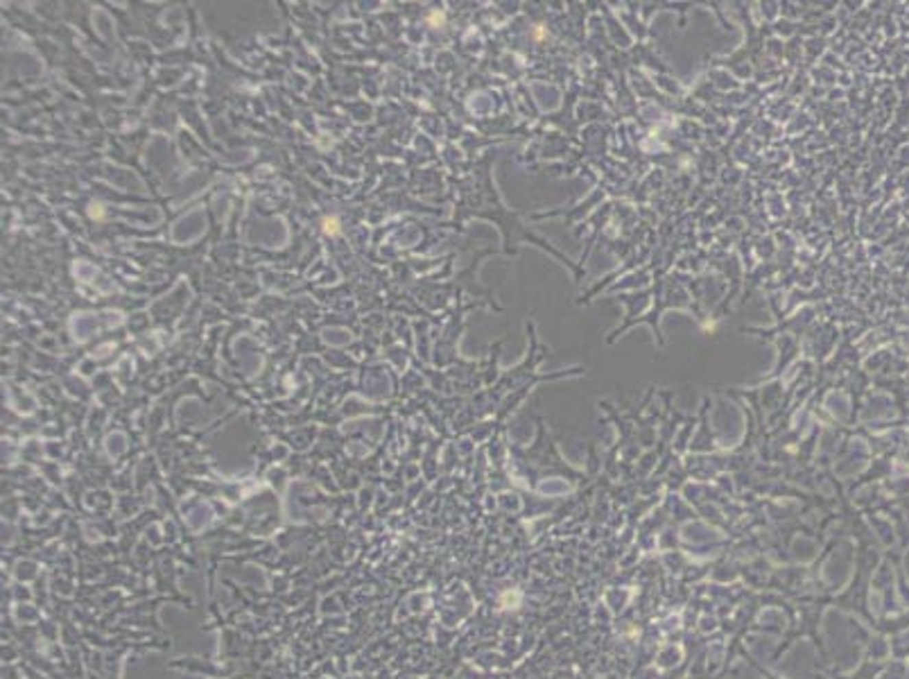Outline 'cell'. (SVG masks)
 Masks as SVG:
<instances>
[{
	"mask_svg": "<svg viewBox=\"0 0 909 679\" xmlns=\"http://www.w3.org/2000/svg\"><path fill=\"white\" fill-rule=\"evenodd\" d=\"M324 231H326L328 235H338V233H340V222H338V218H326V220H324Z\"/></svg>",
	"mask_w": 909,
	"mask_h": 679,
	"instance_id": "obj_1",
	"label": "cell"
}]
</instances>
